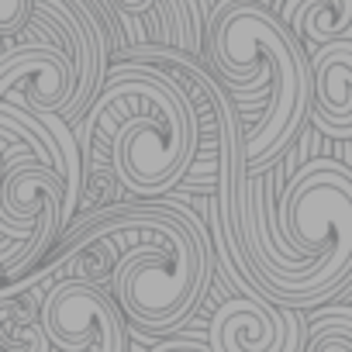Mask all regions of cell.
<instances>
[{
	"instance_id": "cell-1",
	"label": "cell",
	"mask_w": 352,
	"mask_h": 352,
	"mask_svg": "<svg viewBox=\"0 0 352 352\" xmlns=\"http://www.w3.org/2000/svg\"><path fill=\"white\" fill-rule=\"evenodd\" d=\"M94 235H114L121 242L107 290L135 331H176L201 307L214 273V242L187 204L145 197L138 204L97 208L80 214L52 252L73 249Z\"/></svg>"
},
{
	"instance_id": "cell-2",
	"label": "cell",
	"mask_w": 352,
	"mask_h": 352,
	"mask_svg": "<svg viewBox=\"0 0 352 352\" xmlns=\"http://www.w3.org/2000/svg\"><path fill=\"white\" fill-rule=\"evenodd\" d=\"M87 176L114 166L121 190L138 201L176 190L201 148V114L162 66L118 63L76 124Z\"/></svg>"
},
{
	"instance_id": "cell-3",
	"label": "cell",
	"mask_w": 352,
	"mask_h": 352,
	"mask_svg": "<svg viewBox=\"0 0 352 352\" xmlns=\"http://www.w3.org/2000/svg\"><path fill=\"white\" fill-rule=\"evenodd\" d=\"M208 56L228 90L266 97L245 131V166L259 176L280 162L314 111L311 52L270 0H221L208 18Z\"/></svg>"
},
{
	"instance_id": "cell-4",
	"label": "cell",
	"mask_w": 352,
	"mask_h": 352,
	"mask_svg": "<svg viewBox=\"0 0 352 352\" xmlns=\"http://www.w3.org/2000/svg\"><path fill=\"white\" fill-rule=\"evenodd\" d=\"M276 228L283 249L252 259L256 290L297 311L342 300L352 283V169L338 159H307L280 190Z\"/></svg>"
},
{
	"instance_id": "cell-5",
	"label": "cell",
	"mask_w": 352,
	"mask_h": 352,
	"mask_svg": "<svg viewBox=\"0 0 352 352\" xmlns=\"http://www.w3.org/2000/svg\"><path fill=\"white\" fill-rule=\"evenodd\" d=\"M0 266L8 283L32 273L66 235V180L63 173L25 159L0 180Z\"/></svg>"
},
{
	"instance_id": "cell-6",
	"label": "cell",
	"mask_w": 352,
	"mask_h": 352,
	"mask_svg": "<svg viewBox=\"0 0 352 352\" xmlns=\"http://www.w3.org/2000/svg\"><path fill=\"white\" fill-rule=\"evenodd\" d=\"M25 25H38L59 49L73 56L80 87L63 118L76 128L94 97L104 90L107 63L114 56L111 32L90 0H0V35L14 38V32Z\"/></svg>"
},
{
	"instance_id": "cell-7",
	"label": "cell",
	"mask_w": 352,
	"mask_h": 352,
	"mask_svg": "<svg viewBox=\"0 0 352 352\" xmlns=\"http://www.w3.org/2000/svg\"><path fill=\"white\" fill-rule=\"evenodd\" d=\"M124 321L114 294L80 276L52 280L42 297V324L59 352H124Z\"/></svg>"
},
{
	"instance_id": "cell-8",
	"label": "cell",
	"mask_w": 352,
	"mask_h": 352,
	"mask_svg": "<svg viewBox=\"0 0 352 352\" xmlns=\"http://www.w3.org/2000/svg\"><path fill=\"white\" fill-rule=\"evenodd\" d=\"M307 342V318L297 307H280L266 297H228L211 324V352H300Z\"/></svg>"
},
{
	"instance_id": "cell-9",
	"label": "cell",
	"mask_w": 352,
	"mask_h": 352,
	"mask_svg": "<svg viewBox=\"0 0 352 352\" xmlns=\"http://www.w3.org/2000/svg\"><path fill=\"white\" fill-rule=\"evenodd\" d=\"M80 87L76 63L59 45H11L0 52V100L66 114Z\"/></svg>"
},
{
	"instance_id": "cell-10",
	"label": "cell",
	"mask_w": 352,
	"mask_h": 352,
	"mask_svg": "<svg viewBox=\"0 0 352 352\" xmlns=\"http://www.w3.org/2000/svg\"><path fill=\"white\" fill-rule=\"evenodd\" d=\"M314 66V111L311 121L352 124V38L311 49Z\"/></svg>"
},
{
	"instance_id": "cell-11",
	"label": "cell",
	"mask_w": 352,
	"mask_h": 352,
	"mask_svg": "<svg viewBox=\"0 0 352 352\" xmlns=\"http://www.w3.org/2000/svg\"><path fill=\"white\" fill-rule=\"evenodd\" d=\"M45 290L32 287L21 294H0V352H59L42 324Z\"/></svg>"
},
{
	"instance_id": "cell-12",
	"label": "cell",
	"mask_w": 352,
	"mask_h": 352,
	"mask_svg": "<svg viewBox=\"0 0 352 352\" xmlns=\"http://www.w3.org/2000/svg\"><path fill=\"white\" fill-rule=\"evenodd\" d=\"M280 18L311 42V49L352 38V0H283Z\"/></svg>"
},
{
	"instance_id": "cell-13",
	"label": "cell",
	"mask_w": 352,
	"mask_h": 352,
	"mask_svg": "<svg viewBox=\"0 0 352 352\" xmlns=\"http://www.w3.org/2000/svg\"><path fill=\"white\" fill-rule=\"evenodd\" d=\"M121 18H145L152 14L159 25V42L176 45L184 52H201V32L194 21L197 0H111Z\"/></svg>"
},
{
	"instance_id": "cell-14",
	"label": "cell",
	"mask_w": 352,
	"mask_h": 352,
	"mask_svg": "<svg viewBox=\"0 0 352 352\" xmlns=\"http://www.w3.org/2000/svg\"><path fill=\"white\" fill-rule=\"evenodd\" d=\"M314 311L300 352H352V304H321Z\"/></svg>"
},
{
	"instance_id": "cell-15",
	"label": "cell",
	"mask_w": 352,
	"mask_h": 352,
	"mask_svg": "<svg viewBox=\"0 0 352 352\" xmlns=\"http://www.w3.org/2000/svg\"><path fill=\"white\" fill-rule=\"evenodd\" d=\"M152 352H211V345H197V342H162Z\"/></svg>"
}]
</instances>
